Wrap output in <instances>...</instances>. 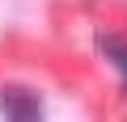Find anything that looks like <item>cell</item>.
<instances>
[{
  "mask_svg": "<svg viewBox=\"0 0 127 122\" xmlns=\"http://www.w3.org/2000/svg\"><path fill=\"white\" fill-rule=\"evenodd\" d=\"M0 109H4L9 118H38V114H42V101H38L34 88H26V84H9L4 97H0Z\"/></svg>",
  "mask_w": 127,
  "mask_h": 122,
  "instance_id": "1",
  "label": "cell"
},
{
  "mask_svg": "<svg viewBox=\"0 0 127 122\" xmlns=\"http://www.w3.org/2000/svg\"><path fill=\"white\" fill-rule=\"evenodd\" d=\"M102 46H106V55L119 63V72H123V80H127V42H119V38H106Z\"/></svg>",
  "mask_w": 127,
  "mask_h": 122,
  "instance_id": "2",
  "label": "cell"
}]
</instances>
